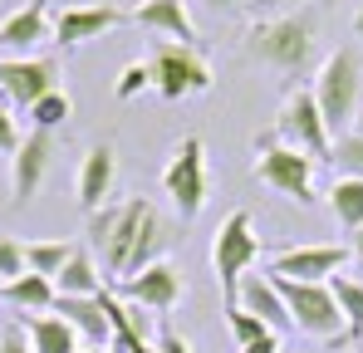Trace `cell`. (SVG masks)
Masks as SVG:
<instances>
[{
  "label": "cell",
  "mask_w": 363,
  "mask_h": 353,
  "mask_svg": "<svg viewBox=\"0 0 363 353\" xmlns=\"http://www.w3.org/2000/svg\"><path fill=\"white\" fill-rule=\"evenodd\" d=\"M162 245H167L162 216H157V206H152L147 196H133V201H123V206H104V211L89 216V250H94L99 265H104L108 275H118V280L143 275L147 265L167 260Z\"/></svg>",
  "instance_id": "obj_1"
},
{
  "label": "cell",
  "mask_w": 363,
  "mask_h": 353,
  "mask_svg": "<svg viewBox=\"0 0 363 353\" xmlns=\"http://www.w3.org/2000/svg\"><path fill=\"white\" fill-rule=\"evenodd\" d=\"M245 59L270 64L280 74H304L314 59V15L309 10H290L275 20H255L245 30Z\"/></svg>",
  "instance_id": "obj_2"
},
{
  "label": "cell",
  "mask_w": 363,
  "mask_h": 353,
  "mask_svg": "<svg viewBox=\"0 0 363 353\" xmlns=\"http://www.w3.org/2000/svg\"><path fill=\"white\" fill-rule=\"evenodd\" d=\"M314 99H319V113L329 123V133L344 138V128H354L359 118V99H363V59L354 50H334V55L319 64L314 74Z\"/></svg>",
  "instance_id": "obj_3"
},
{
  "label": "cell",
  "mask_w": 363,
  "mask_h": 353,
  "mask_svg": "<svg viewBox=\"0 0 363 353\" xmlns=\"http://www.w3.org/2000/svg\"><path fill=\"white\" fill-rule=\"evenodd\" d=\"M280 294H285V309H290V319H295V329L309 334V339H319V344H349V324H344V309H339V299L329 285H304V280H280V275H270Z\"/></svg>",
  "instance_id": "obj_4"
},
{
  "label": "cell",
  "mask_w": 363,
  "mask_h": 353,
  "mask_svg": "<svg viewBox=\"0 0 363 353\" xmlns=\"http://www.w3.org/2000/svg\"><path fill=\"white\" fill-rule=\"evenodd\" d=\"M260 260V235H255V221L250 211H231L221 226H216V240H211V270H216V285L226 294V309L236 304V290L250 275V265Z\"/></svg>",
  "instance_id": "obj_5"
},
{
  "label": "cell",
  "mask_w": 363,
  "mask_h": 353,
  "mask_svg": "<svg viewBox=\"0 0 363 353\" xmlns=\"http://www.w3.org/2000/svg\"><path fill=\"white\" fill-rule=\"evenodd\" d=\"M152 89L157 99L167 103H182L191 94H206L216 79H211V64L196 55V45H177V40H157L152 45Z\"/></svg>",
  "instance_id": "obj_6"
},
{
  "label": "cell",
  "mask_w": 363,
  "mask_h": 353,
  "mask_svg": "<svg viewBox=\"0 0 363 353\" xmlns=\"http://www.w3.org/2000/svg\"><path fill=\"white\" fill-rule=\"evenodd\" d=\"M255 176L265 186H275L280 196L300 201V206L314 201V157L300 152V147H285L275 133L255 138Z\"/></svg>",
  "instance_id": "obj_7"
},
{
  "label": "cell",
  "mask_w": 363,
  "mask_h": 353,
  "mask_svg": "<svg viewBox=\"0 0 363 353\" xmlns=\"http://www.w3.org/2000/svg\"><path fill=\"white\" fill-rule=\"evenodd\" d=\"M285 147H300L309 152L314 162H324L329 152H334V133H329V123L319 113V99H314V89H290L285 94V103H280V113H275V128H270Z\"/></svg>",
  "instance_id": "obj_8"
},
{
  "label": "cell",
  "mask_w": 363,
  "mask_h": 353,
  "mask_svg": "<svg viewBox=\"0 0 363 353\" xmlns=\"http://www.w3.org/2000/svg\"><path fill=\"white\" fill-rule=\"evenodd\" d=\"M162 186H167L177 216L186 221L201 216V206H206V142L201 138H182L172 147V157L162 167Z\"/></svg>",
  "instance_id": "obj_9"
},
{
  "label": "cell",
  "mask_w": 363,
  "mask_h": 353,
  "mask_svg": "<svg viewBox=\"0 0 363 353\" xmlns=\"http://www.w3.org/2000/svg\"><path fill=\"white\" fill-rule=\"evenodd\" d=\"M55 89H60V64L55 59H45V55L0 59V103H10L15 113H30Z\"/></svg>",
  "instance_id": "obj_10"
},
{
  "label": "cell",
  "mask_w": 363,
  "mask_h": 353,
  "mask_svg": "<svg viewBox=\"0 0 363 353\" xmlns=\"http://www.w3.org/2000/svg\"><path fill=\"white\" fill-rule=\"evenodd\" d=\"M113 294L128 299V304H138V309H152L157 319H167V314L182 304V294H186V280H182V270L172 265V260H157V265H147L143 275L118 280Z\"/></svg>",
  "instance_id": "obj_11"
},
{
  "label": "cell",
  "mask_w": 363,
  "mask_h": 353,
  "mask_svg": "<svg viewBox=\"0 0 363 353\" xmlns=\"http://www.w3.org/2000/svg\"><path fill=\"white\" fill-rule=\"evenodd\" d=\"M45 40H55V20H50V0H25L20 10H10L0 20V50L5 59L35 55Z\"/></svg>",
  "instance_id": "obj_12"
},
{
  "label": "cell",
  "mask_w": 363,
  "mask_h": 353,
  "mask_svg": "<svg viewBox=\"0 0 363 353\" xmlns=\"http://www.w3.org/2000/svg\"><path fill=\"white\" fill-rule=\"evenodd\" d=\"M128 20H133V15L118 10V5H69V10L55 15V45L79 50V45H89V40H104L108 30H118Z\"/></svg>",
  "instance_id": "obj_13"
},
{
  "label": "cell",
  "mask_w": 363,
  "mask_h": 353,
  "mask_svg": "<svg viewBox=\"0 0 363 353\" xmlns=\"http://www.w3.org/2000/svg\"><path fill=\"white\" fill-rule=\"evenodd\" d=\"M344 270V250L339 245H290L270 260V275L280 280H304V285H329Z\"/></svg>",
  "instance_id": "obj_14"
},
{
  "label": "cell",
  "mask_w": 363,
  "mask_h": 353,
  "mask_svg": "<svg viewBox=\"0 0 363 353\" xmlns=\"http://www.w3.org/2000/svg\"><path fill=\"white\" fill-rule=\"evenodd\" d=\"M50 157H55V138L40 133V128H30L25 142H20V152L10 157V201H30L40 191V181L50 172Z\"/></svg>",
  "instance_id": "obj_15"
},
{
  "label": "cell",
  "mask_w": 363,
  "mask_h": 353,
  "mask_svg": "<svg viewBox=\"0 0 363 353\" xmlns=\"http://www.w3.org/2000/svg\"><path fill=\"white\" fill-rule=\"evenodd\" d=\"M113 181H118V152H113V142H94L84 152V167H79V206L89 216L104 211L108 196H113Z\"/></svg>",
  "instance_id": "obj_16"
},
{
  "label": "cell",
  "mask_w": 363,
  "mask_h": 353,
  "mask_svg": "<svg viewBox=\"0 0 363 353\" xmlns=\"http://www.w3.org/2000/svg\"><path fill=\"white\" fill-rule=\"evenodd\" d=\"M55 314L64 324H74V334L84 339V349H113V324L104 314V299H74V294H60L55 299Z\"/></svg>",
  "instance_id": "obj_17"
},
{
  "label": "cell",
  "mask_w": 363,
  "mask_h": 353,
  "mask_svg": "<svg viewBox=\"0 0 363 353\" xmlns=\"http://www.w3.org/2000/svg\"><path fill=\"white\" fill-rule=\"evenodd\" d=\"M236 304H241L245 314L265 319V324H270L275 334L295 329V319H290V309H285V294H280V285H275L270 275H245L241 290H236Z\"/></svg>",
  "instance_id": "obj_18"
},
{
  "label": "cell",
  "mask_w": 363,
  "mask_h": 353,
  "mask_svg": "<svg viewBox=\"0 0 363 353\" xmlns=\"http://www.w3.org/2000/svg\"><path fill=\"white\" fill-rule=\"evenodd\" d=\"M133 20H138L143 30L162 35V40H177V45H191V40H196V20H191L186 0H143V5L133 10Z\"/></svg>",
  "instance_id": "obj_19"
},
{
  "label": "cell",
  "mask_w": 363,
  "mask_h": 353,
  "mask_svg": "<svg viewBox=\"0 0 363 353\" xmlns=\"http://www.w3.org/2000/svg\"><path fill=\"white\" fill-rule=\"evenodd\" d=\"M55 290L74 294V299H99V294L108 290V285H104V265H99V255H94L89 245H74L69 265L55 275Z\"/></svg>",
  "instance_id": "obj_20"
},
{
  "label": "cell",
  "mask_w": 363,
  "mask_h": 353,
  "mask_svg": "<svg viewBox=\"0 0 363 353\" xmlns=\"http://www.w3.org/2000/svg\"><path fill=\"white\" fill-rule=\"evenodd\" d=\"M25 334H30V349L35 353H84V339L74 334V324H64L60 314H20Z\"/></svg>",
  "instance_id": "obj_21"
},
{
  "label": "cell",
  "mask_w": 363,
  "mask_h": 353,
  "mask_svg": "<svg viewBox=\"0 0 363 353\" xmlns=\"http://www.w3.org/2000/svg\"><path fill=\"white\" fill-rule=\"evenodd\" d=\"M0 299L15 309V314H50L55 309V299H60V290H55V280H45V275H20V280H10L5 290H0Z\"/></svg>",
  "instance_id": "obj_22"
},
{
  "label": "cell",
  "mask_w": 363,
  "mask_h": 353,
  "mask_svg": "<svg viewBox=\"0 0 363 353\" xmlns=\"http://www.w3.org/2000/svg\"><path fill=\"white\" fill-rule=\"evenodd\" d=\"M329 211L344 231H363V176H334L329 186Z\"/></svg>",
  "instance_id": "obj_23"
},
{
  "label": "cell",
  "mask_w": 363,
  "mask_h": 353,
  "mask_svg": "<svg viewBox=\"0 0 363 353\" xmlns=\"http://www.w3.org/2000/svg\"><path fill=\"white\" fill-rule=\"evenodd\" d=\"M69 255H74L69 240H25V270H30V275L55 280L64 265H69Z\"/></svg>",
  "instance_id": "obj_24"
},
{
  "label": "cell",
  "mask_w": 363,
  "mask_h": 353,
  "mask_svg": "<svg viewBox=\"0 0 363 353\" xmlns=\"http://www.w3.org/2000/svg\"><path fill=\"white\" fill-rule=\"evenodd\" d=\"M329 290H334L339 309H344L349 339H363V280H354V275H334V280H329Z\"/></svg>",
  "instance_id": "obj_25"
},
{
  "label": "cell",
  "mask_w": 363,
  "mask_h": 353,
  "mask_svg": "<svg viewBox=\"0 0 363 353\" xmlns=\"http://www.w3.org/2000/svg\"><path fill=\"white\" fill-rule=\"evenodd\" d=\"M69 113H74V99H69L64 89H55V94H45V99L30 108V123H35L40 133H55V128L69 123Z\"/></svg>",
  "instance_id": "obj_26"
},
{
  "label": "cell",
  "mask_w": 363,
  "mask_h": 353,
  "mask_svg": "<svg viewBox=\"0 0 363 353\" xmlns=\"http://www.w3.org/2000/svg\"><path fill=\"white\" fill-rule=\"evenodd\" d=\"M329 162H334V172H339V176H363V138H359V133H344V138H334V152H329Z\"/></svg>",
  "instance_id": "obj_27"
},
{
  "label": "cell",
  "mask_w": 363,
  "mask_h": 353,
  "mask_svg": "<svg viewBox=\"0 0 363 353\" xmlns=\"http://www.w3.org/2000/svg\"><path fill=\"white\" fill-rule=\"evenodd\" d=\"M143 89H152V64H147V59H133V64H123V74H118V84H113V94H118L123 103H128V99H138Z\"/></svg>",
  "instance_id": "obj_28"
},
{
  "label": "cell",
  "mask_w": 363,
  "mask_h": 353,
  "mask_svg": "<svg viewBox=\"0 0 363 353\" xmlns=\"http://www.w3.org/2000/svg\"><path fill=\"white\" fill-rule=\"evenodd\" d=\"M226 324H231V334H236V344H241V349H245V344H255V339H265V334H275L265 319L245 314L241 304H231V309H226Z\"/></svg>",
  "instance_id": "obj_29"
},
{
  "label": "cell",
  "mask_w": 363,
  "mask_h": 353,
  "mask_svg": "<svg viewBox=\"0 0 363 353\" xmlns=\"http://www.w3.org/2000/svg\"><path fill=\"white\" fill-rule=\"evenodd\" d=\"M25 275V245L15 240V235H0V280L10 285V280H20Z\"/></svg>",
  "instance_id": "obj_30"
},
{
  "label": "cell",
  "mask_w": 363,
  "mask_h": 353,
  "mask_svg": "<svg viewBox=\"0 0 363 353\" xmlns=\"http://www.w3.org/2000/svg\"><path fill=\"white\" fill-rule=\"evenodd\" d=\"M20 142H25V133H20V118H15V108L10 103H0V152H20Z\"/></svg>",
  "instance_id": "obj_31"
},
{
  "label": "cell",
  "mask_w": 363,
  "mask_h": 353,
  "mask_svg": "<svg viewBox=\"0 0 363 353\" xmlns=\"http://www.w3.org/2000/svg\"><path fill=\"white\" fill-rule=\"evenodd\" d=\"M0 353H35L25 324H5V329H0Z\"/></svg>",
  "instance_id": "obj_32"
},
{
  "label": "cell",
  "mask_w": 363,
  "mask_h": 353,
  "mask_svg": "<svg viewBox=\"0 0 363 353\" xmlns=\"http://www.w3.org/2000/svg\"><path fill=\"white\" fill-rule=\"evenodd\" d=\"M152 344H157V353H191V344L182 339L177 329H167V319H162V329H157V339H152Z\"/></svg>",
  "instance_id": "obj_33"
},
{
  "label": "cell",
  "mask_w": 363,
  "mask_h": 353,
  "mask_svg": "<svg viewBox=\"0 0 363 353\" xmlns=\"http://www.w3.org/2000/svg\"><path fill=\"white\" fill-rule=\"evenodd\" d=\"M290 5H300V0H250V10H260L265 20H275V15H290Z\"/></svg>",
  "instance_id": "obj_34"
},
{
  "label": "cell",
  "mask_w": 363,
  "mask_h": 353,
  "mask_svg": "<svg viewBox=\"0 0 363 353\" xmlns=\"http://www.w3.org/2000/svg\"><path fill=\"white\" fill-rule=\"evenodd\" d=\"M241 353H280V334H265V339H255V344H245Z\"/></svg>",
  "instance_id": "obj_35"
},
{
  "label": "cell",
  "mask_w": 363,
  "mask_h": 353,
  "mask_svg": "<svg viewBox=\"0 0 363 353\" xmlns=\"http://www.w3.org/2000/svg\"><path fill=\"white\" fill-rule=\"evenodd\" d=\"M216 10H241V5H250V0H211Z\"/></svg>",
  "instance_id": "obj_36"
},
{
  "label": "cell",
  "mask_w": 363,
  "mask_h": 353,
  "mask_svg": "<svg viewBox=\"0 0 363 353\" xmlns=\"http://www.w3.org/2000/svg\"><path fill=\"white\" fill-rule=\"evenodd\" d=\"M354 260L363 265V231H354Z\"/></svg>",
  "instance_id": "obj_37"
},
{
  "label": "cell",
  "mask_w": 363,
  "mask_h": 353,
  "mask_svg": "<svg viewBox=\"0 0 363 353\" xmlns=\"http://www.w3.org/2000/svg\"><path fill=\"white\" fill-rule=\"evenodd\" d=\"M354 35L363 40V5H359V15H354Z\"/></svg>",
  "instance_id": "obj_38"
},
{
  "label": "cell",
  "mask_w": 363,
  "mask_h": 353,
  "mask_svg": "<svg viewBox=\"0 0 363 353\" xmlns=\"http://www.w3.org/2000/svg\"><path fill=\"white\" fill-rule=\"evenodd\" d=\"M349 133H359V138H363V108H359V118H354V128H349Z\"/></svg>",
  "instance_id": "obj_39"
},
{
  "label": "cell",
  "mask_w": 363,
  "mask_h": 353,
  "mask_svg": "<svg viewBox=\"0 0 363 353\" xmlns=\"http://www.w3.org/2000/svg\"><path fill=\"white\" fill-rule=\"evenodd\" d=\"M84 353H113V349H84Z\"/></svg>",
  "instance_id": "obj_40"
},
{
  "label": "cell",
  "mask_w": 363,
  "mask_h": 353,
  "mask_svg": "<svg viewBox=\"0 0 363 353\" xmlns=\"http://www.w3.org/2000/svg\"><path fill=\"white\" fill-rule=\"evenodd\" d=\"M143 353H157V344H147V349H143Z\"/></svg>",
  "instance_id": "obj_41"
},
{
  "label": "cell",
  "mask_w": 363,
  "mask_h": 353,
  "mask_svg": "<svg viewBox=\"0 0 363 353\" xmlns=\"http://www.w3.org/2000/svg\"><path fill=\"white\" fill-rule=\"evenodd\" d=\"M0 290H5V280H0Z\"/></svg>",
  "instance_id": "obj_42"
}]
</instances>
